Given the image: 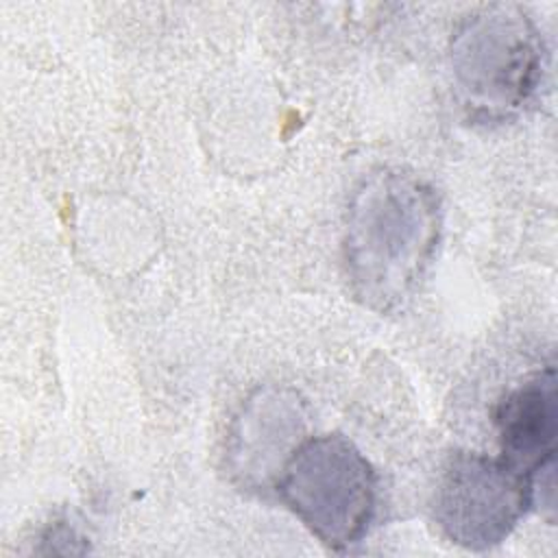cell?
I'll return each mask as SVG.
<instances>
[{"mask_svg": "<svg viewBox=\"0 0 558 558\" xmlns=\"http://www.w3.org/2000/svg\"><path fill=\"white\" fill-rule=\"evenodd\" d=\"M442 227L436 190L418 174L379 168L353 192L342 233L353 296L377 314L405 305L425 277Z\"/></svg>", "mask_w": 558, "mask_h": 558, "instance_id": "1", "label": "cell"}, {"mask_svg": "<svg viewBox=\"0 0 558 558\" xmlns=\"http://www.w3.org/2000/svg\"><path fill=\"white\" fill-rule=\"evenodd\" d=\"M453 83L466 109L486 120L519 113L545 72V48L517 4H488L464 17L449 44Z\"/></svg>", "mask_w": 558, "mask_h": 558, "instance_id": "2", "label": "cell"}, {"mask_svg": "<svg viewBox=\"0 0 558 558\" xmlns=\"http://www.w3.org/2000/svg\"><path fill=\"white\" fill-rule=\"evenodd\" d=\"M272 488L296 519L333 551L360 543L377 508V473L342 434L303 438Z\"/></svg>", "mask_w": 558, "mask_h": 558, "instance_id": "3", "label": "cell"}, {"mask_svg": "<svg viewBox=\"0 0 558 558\" xmlns=\"http://www.w3.org/2000/svg\"><path fill=\"white\" fill-rule=\"evenodd\" d=\"M532 508L530 480L501 458L477 451L447 458L432 506L440 532L471 551L504 543Z\"/></svg>", "mask_w": 558, "mask_h": 558, "instance_id": "4", "label": "cell"}, {"mask_svg": "<svg viewBox=\"0 0 558 558\" xmlns=\"http://www.w3.org/2000/svg\"><path fill=\"white\" fill-rule=\"evenodd\" d=\"M301 403L292 392L266 388L253 395L229 434L233 475L251 488L275 486L283 464L303 442Z\"/></svg>", "mask_w": 558, "mask_h": 558, "instance_id": "5", "label": "cell"}, {"mask_svg": "<svg viewBox=\"0 0 558 558\" xmlns=\"http://www.w3.org/2000/svg\"><path fill=\"white\" fill-rule=\"evenodd\" d=\"M556 371L547 366L506 392L495 408L499 458L527 480L556 462Z\"/></svg>", "mask_w": 558, "mask_h": 558, "instance_id": "6", "label": "cell"}]
</instances>
